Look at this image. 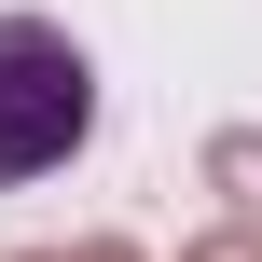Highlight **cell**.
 <instances>
[{
	"label": "cell",
	"instance_id": "1",
	"mask_svg": "<svg viewBox=\"0 0 262 262\" xmlns=\"http://www.w3.org/2000/svg\"><path fill=\"white\" fill-rule=\"evenodd\" d=\"M97 138V69L55 14H0V193L14 180H55L69 152Z\"/></svg>",
	"mask_w": 262,
	"mask_h": 262
},
{
	"label": "cell",
	"instance_id": "2",
	"mask_svg": "<svg viewBox=\"0 0 262 262\" xmlns=\"http://www.w3.org/2000/svg\"><path fill=\"white\" fill-rule=\"evenodd\" d=\"M207 193L235 207V235H262V124H221L207 138Z\"/></svg>",
	"mask_w": 262,
	"mask_h": 262
},
{
	"label": "cell",
	"instance_id": "3",
	"mask_svg": "<svg viewBox=\"0 0 262 262\" xmlns=\"http://www.w3.org/2000/svg\"><path fill=\"white\" fill-rule=\"evenodd\" d=\"M180 262H262V235H235V221H221V235H193Z\"/></svg>",
	"mask_w": 262,
	"mask_h": 262
},
{
	"label": "cell",
	"instance_id": "4",
	"mask_svg": "<svg viewBox=\"0 0 262 262\" xmlns=\"http://www.w3.org/2000/svg\"><path fill=\"white\" fill-rule=\"evenodd\" d=\"M14 262H138L124 235H83V249H14Z\"/></svg>",
	"mask_w": 262,
	"mask_h": 262
}]
</instances>
